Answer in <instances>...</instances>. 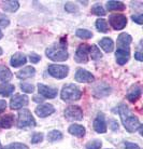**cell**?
<instances>
[{"instance_id":"cell-31","label":"cell","mask_w":143,"mask_h":149,"mask_svg":"<svg viewBox=\"0 0 143 149\" xmlns=\"http://www.w3.org/2000/svg\"><path fill=\"white\" fill-rule=\"evenodd\" d=\"M102 146V143L101 141H98V139H94L92 142H89L86 144V149H100Z\"/></svg>"},{"instance_id":"cell-11","label":"cell","mask_w":143,"mask_h":149,"mask_svg":"<svg viewBox=\"0 0 143 149\" xmlns=\"http://www.w3.org/2000/svg\"><path fill=\"white\" fill-rule=\"evenodd\" d=\"M74 79L77 80V82H82V83H89V82H93L95 80V77L93 76L89 71L85 70V69H82V68H79L74 74Z\"/></svg>"},{"instance_id":"cell-27","label":"cell","mask_w":143,"mask_h":149,"mask_svg":"<svg viewBox=\"0 0 143 149\" xmlns=\"http://www.w3.org/2000/svg\"><path fill=\"white\" fill-rule=\"evenodd\" d=\"M96 27H97V29L99 30L100 33H108V30H109L108 23H106V19H97V22H96Z\"/></svg>"},{"instance_id":"cell-40","label":"cell","mask_w":143,"mask_h":149,"mask_svg":"<svg viewBox=\"0 0 143 149\" xmlns=\"http://www.w3.org/2000/svg\"><path fill=\"white\" fill-rule=\"evenodd\" d=\"M135 58H136L137 61H139V62H142V61H143L142 53H141V52H136V53H135Z\"/></svg>"},{"instance_id":"cell-26","label":"cell","mask_w":143,"mask_h":149,"mask_svg":"<svg viewBox=\"0 0 143 149\" xmlns=\"http://www.w3.org/2000/svg\"><path fill=\"white\" fill-rule=\"evenodd\" d=\"M89 55H90V57H92V60L97 61L102 57V53L100 52L99 48H98L97 45H90V52H89Z\"/></svg>"},{"instance_id":"cell-29","label":"cell","mask_w":143,"mask_h":149,"mask_svg":"<svg viewBox=\"0 0 143 149\" xmlns=\"http://www.w3.org/2000/svg\"><path fill=\"white\" fill-rule=\"evenodd\" d=\"M92 13L95 15H98V16H104L106 15V10L102 8V6L99 3L95 4V6H93L92 8Z\"/></svg>"},{"instance_id":"cell-19","label":"cell","mask_w":143,"mask_h":149,"mask_svg":"<svg viewBox=\"0 0 143 149\" xmlns=\"http://www.w3.org/2000/svg\"><path fill=\"white\" fill-rule=\"evenodd\" d=\"M141 94H142L141 88L138 86H133V88H131V89L129 90V92L127 93V100H128L129 102L133 103V102H136L137 100L141 96Z\"/></svg>"},{"instance_id":"cell-17","label":"cell","mask_w":143,"mask_h":149,"mask_svg":"<svg viewBox=\"0 0 143 149\" xmlns=\"http://www.w3.org/2000/svg\"><path fill=\"white\" fill-rule=\"evenodd\" d=\"M36 74V69L31 66H26L22 69V70H19L16 76H17V78L19 79H27V78H31Z\"/></svg>"},{"instance_id":"cell-24","label":"cell","mask_w":143,"mask_h":149,"mask_svg":"<svg viewBox=\"0 0 143 149\" xmlns=\"http://www.w3.org/2000/svg\"><path fill=\"white\" fill-rule=\"evenodd\" d=\"M2 8H3L4 11H7V12H15V11H17V9L19 8V1H14V0H11V1H3Z\"/></svg>"},{"instance_id":"cell-28","label":"cell","mask_w":143,"mask_h":149,"mask_svg":"<svg viewBox=\"0 0 143 149\" xmlns=\"http://www.w3.org/2000/svg\"><path fill=\"white\" fill-rule=\"evenodd\" d=\"M77 37L81 38V39H89V38L93 37V33L88 29H83V28H80V29L77 30Z\"/></svg>"},{"instance_id":"cell-15","label":"cell","mask_w":143,"mask_h":149,"mask_svg":"<svg viewBox=\"0 0 143 149\" xmlns=\"http://www.w3.org/2000/svg\"><path fill=\"white\" fill-rule=\"evenodd\" d=\"M26 62H27V57L23 53H15L14 55L11 57V61H10L11 66L14 68L23 66L24 64H26Z\"/></svg>"},{"instance_id":"cell-30","label":"cell","mask_w":143,"mask_h":149,"mask_svg":"<svg viewBox=\"0 0 143 149\" xmlns=\"http://www.w3.org/2000/svg\"><path fill=\"white\" fill-rule=\"evenodd\" d=\"M2 149H28V146H26L25 144H22V143H11Z\"/></svg>"},{"instance_id":"cell-1","label":"cell","mask_w":143,"mask_h":149,"mask_svg":"<svg viewBox=\"0 0 143 149\" xmlns=\"http://www.w3.org/2000/svg\"><path fill=\"white\" fill-rule=\"evenodd\" d=\"M132 41L131 36L126 33H122L117 37V50L115 54L116 63L124 65L130 58V43Z\"/></svg>"},{"instance_id":"cell-12","label":"cell","mask_w":143,"mask_h":149,"mask_svg":"<svg viewBox=\"0 0 143 149\" xmlns=\"http://www.w3.org/2000/svg\"><path fill=\"white\" fill-rule=\"evenodd\" d=\"M38 91H39V94L45 98H55L57 96V93H58L57 89L48 86L45 84H42V83L38 84Z\"/></svg>"},{"instance_id":"cell-41","label":"cell","mask_w":143,"mask_h":149,"mask_svg":"<svg viewBox=\"0 0 143 149\" xmlns=\"http://www.w3.org/2000/svg\"><path fill=\"white\" fill-rule=\"evenodd\" d=\"M111 129H112L113 131L117 130V129H118V124L116 123V121L112 120V123H111Z\"/></svg>"},{"instance_id":"cell-34","label":"cell","mask_w":143,"mask_h":149,"mask_svg":"<svg viewBox=\"0 0 143 149\" xmlns=\"http://www.w3.org/2000/svg\"><path fill=\"white\" fill-rule=\"evenodd\" d=\"M42 139H43V134H42V133H36V134L32 136V138H31V143H32V144H38V143H40Z\"/></svg>"},{"instance_id":"cell-16","label":"cell","mask_w":143,"mask_h":149,"mask_svg":"<svg viewBox=\"0 0 143 149\" xmlns=\"http://www.w3.org/2000/svg\"><path fill=\"white\" fill-rule=\"evenodd\" d=\"M14 122H15V118L12 113L4 115L0 118V127L1 129H10L14 124Z\"/></svg>"},{"instance_id":"cell-18","label":"cell","mask_w":143,"mask_h":149,"mask_svg":"<svg viewBox=\"0 0 143 149\" xmlns=\"http://www.w3.org/2000/svg\"><path fill=\"white\" fill-rule=\"evenodd\" d=\"M68 132L71 135H74L77 137H83L85 135V127L83 125H80V124H72L69 127Z\"/></svg>"},{"instance_id":"cell-6","label":"cell","mask_w":143,"mask_h":149,"mask_svg":"<svg viewBox=\"0 0 143 149\" xmlns=\"http://www.w3.org/2000/svg\"><path fill=\"white\" fill-rule=\"evenodd\" d=\"M65 118L69 121H81L83 119V110L80 106L70 105L65 109Z\"/></svg>"},{"instance_id":"cell-13","label":"cell","mask_w":143,"mask_h":149,"mask_svg":"<svg viewBox=\"0 0 143 149\" xmlns=\"http://www.w3.org/2000/svg\"><path fill=\"white\" fill-rule=\"evenodd\" d=\"M35 111H36V115L38 117L45 118V117H48L50 115L54 113L55 112V108L51 104H43V105H39Z\"/></svg>"},{"instance_id":"cell-32","label":"cell","mask_w":143,"mask_h":149,"mask_svg":"<svg viewBox=\"0 0 143 149\" xmlns=\"http://www.w3.org/2000/svg\"><path fill=\"white\" fill-rule=\"evenodd\" d=\"M10 24V19L7 15L0 13V28H6L7 26H9Z\"/></svg>"},{"instance_id":"cell-14","label":"cell","mask_w":143,"mask_h":149,"mask_svg":"<svg viewBox=\"0 0 143 149\" xmlns=\"http://www.w3.org/2000/svg\"><path fill=\"white\" fill-rule=\"evenodd\" d=\"M94 130L97 133H106V123L103 113H98V116L94 120Z\"/></svg>"},{"instance_id":"cell-37","label":"cell","mask_w":143,"mask_h":149,"mask_svg":"<svg viewBox=\"0 0 143 149\" xmlns=\"http://www.w3.org/2000/svg\"><path fill=\"white\" fill-rule=\"evenodd\" d=\"M29 60L31 63L37 64L38 62L41 60V57H40V55H38V54H36V53H31V54L29 55Z\"/></svg>"},{"instance_id":"cell-20","label":"cell","mask_w":143,"mask_h":149,"mask_svg":"<svg viewBox=\"0 0 143 149\" xmlns=\"http://www.w3.org/2000/svg\"><path fill=\"white\" fill-rule=\"evenodd\" d=\"M99 45L101 47V48L104 50V52L106 53H110L113 51V49H114V42L113 40L111 39V38H102L101 40L99 41Z\"/></svg>"},{"instance_id":"cell-4","label":"cell","mask_w":143,"mask_h":149,"mask_svg":"<svg viewBox=\"0 0 143 149\" xmlns=\"http://www.w3.org/2000/svg\"><path fill=\"white\" fill-rule=\"evenodd\" d=\"M61 100L65 102H74L79 101L82 96V92L80 88L77 86L73 83H69L64 86L61 90Z\"/></svg>"},{"instance_id":"cell-33","label":"cell","mask_w":143,"mask_h":149,"mask_svg":"<svg viewBox=\"0 0 143 149\" xmlns=\"http://www.w3.org/2000/svg\"><path fill=\"white\" fill-rule=\"evenodd\" d=\"M21 89L26 93H32L35 91V86L30 83H21Z\"/></svg>"},{"instance_id":"cell-21","label":"cell","mask_w":143,"mask_h":149,"mask_svg":"<svg viewBox=\"0 0 143 149\" xmlns=\"http://www.w3.org/2000/svg\"><path fill=\"white\" fill-rule=\"evenodd\" d=\"M12 72L11 70L4 66V65H0V82H8L12 79Z\"/></svg>"},{"instance_id":"cell-3","label":"cell","mask_w":143,"mask_h":149,"mask_svg":"<svg viewBox=\"0 0 143 149\" xmlns=\"http://www.w3.org/2000/svg\"><path fill=\"white\" fill-rule=\"evenodd\" d=\"M45 54L50 60L54 61V62H65L69 57V54L67 52V43L64 41V39L58 45H55L46 49Z\"/></svg>"},{"instance_id":"cell-39","label":"cell","mask_w":143,"mask_h":149,"mask_svg":"<svg viewBox=\"0 0 143 149\" xmlns=\"http://www.w3.org/2000/svg\"><path fill=\"white\" fill-rule=\"evenodd\" d=\"M7 108V102L4 100H0V113L3 112Z\"/></svg>"},{"instance_id":"cell-10","label":"cell","mask_w":143,"mask_h":149,"mask_svg":"<svg viewBox=\"0 0 143 149\" xmlns=\"http://www.w3.org/2000/svg\"><path fill=\"white\" fill-rule=\"evenodd\" d=\"M29 103V98L27 95H23V94H15L14 96L11 98L10 101V107L14 110L23 108L24 106H27Z\"/></svg>"},{"instance_id":"cell-42","label":"cell","mask_w":143,"mask_h":149,"mask_svg":"<svg viewBox=\"0 0 143 149\" xmlns=\"http://www.w3.org/2000/svg\"><path fill=\"white\" fill-rule=\"evenodd\" d=\"M2 37H3V34H2V33H1V30H0V39H1Z\"/></svg>"},{"instance_id":"cell-35","label":"cell","mask_w":143,"mask_h":149,"mask_svg":"<svg viewBox=\"0 0 143 149\" xmlns=\"http://www.w3.org/2000/svg\"><path fill=\"white\" fill-rule=\"evenodd\" d=\"M65 9H66V11H68V12H77V7L74 3H72V2H68V3H66Z\"/></svg>"},{"instance_id":"cell-22","label":"cell","mask_w":143,"mask_h":149,"mask_svg":"<svg viewBox=\"0 0 143 149\" xmlns=\"http://www.w3.org/2000/svg\"><path fill=\"white\" fill-rule=\"evenodd\" d=\"M125 4L122 2V1H114V0H111V1H108L106 2V9L109 11H122L125 9Z\"/></svg>"},{"instance_id":"cell-5","label":"cell","mask_w":143,"mask_h":149,"mask_svg":"<svg viewBox=\"0 0 143 149\" xmlns=\"http://www.w3.org/2000/svg\"><path fill=\"white\" fill-rule=\"evenodd\" d=\"M17 127L19 129L28 127H36V120L32 117L31 112L28 109H23L19 113L17 118Z\"/></svg>"},{"instance_id":"cell-44","label":"cell","mask_w":143,"mask_h":149,"mask_svg":"<svg viewBox=\"0 0 143 149\" xmlns=\"http://www.w3.org/2000/svg\"><path fill=\"white\" fill-rule=\"evenodd\" d=\"M0 149H2V146H1V143H0Z\"/></svg>"},{"instance_id":"cell-7","label":"cell","mask_w":143,"mask_h":149,"mask_svg":"<svg viewBox=\"0 0 143 149\" xmlns=\"http://www.w3.org/2000/svg\"><path fill=\"white\" fill-rule=\"evenodd\" d=\"M90 52V45H80L74 54V61L79 64H86L89 58Z\"/></svg>"},{"instance_id":"cell-9","label":"cell","mask_w":143,"mask_h":149,"mask_svg":"<svg viewBox=\"0 0 143 149\" xmlns=\"http://www.w3.org/2000/svg\"><path fill=\"white\" fill-rule=\"evenodd\" d=\"M109 23L115 30H121L126 27L127 25V17L124 14L115 13L109 16Z\"/></svg>"},{"instance_id":"cell-23","label":"cell","mask_w":143,"mask_h":149,"mask_svg":"<svg viewBox=\"0 0 143 149\" xmlns=\"http://www.w3.org/2000/svg\"><path fill=\"white\" fill-rule=\"evenodd\" d=\"M15 86L13 84L10 83H3V84H0V95L1 96H10L13 92H14Z\"/></svg>"},{"instance_id":"cell-8","label":"cell","mask_w":143,"mask_h":149,"mask_svg":"<svg viewBox=\"0 0 143 149\" xmlns=\"http://www.w3.org/2000/svg\"><path fill=\"white\" fill-rule=\"evenodd\" d=\"M48 74L52 77L56 79H64L66 78L69 74V67L66 65H57V64H52L48 68Z\"/></svg>"},{"instance_id":"cell-25","label":"cell","mask_w":143,"mask_h":149,"mask_svg":"<svg viewBox=\"0 0 143 149\" xmlns=\"http://www.w3.org/2000/svg\"><path fill=\"white\" fill-rule=\"evenodd\" d=\"M62 137H64L62 133L60 131H57V130L51 131V132H48V141L51 143L57 142V141H61Z\"/></svg>"},{"instance_id":"cell-36","label":"cell","mask_w":143,"mask_h":149,"mask_svg":"<svg viewBox=\"0 0 143 149\" xmlns=\"http://www.w3.org/2000/svg\"><path fill=\"white\" fill-rule=\"evenodd\" d=\"M124 147L125 149H140V147L137 144L130 142H124Z\"/></svg>"},{"instance_id":"cell-43","label":"cell","mask_w":143,"mask_h":149,"mask_svg":"<svg viewBox=\"0 0 143 149\" xmlns=\"http://www.w3.org/2000/svg\"><path fill=\"white\" fill-rule=\"evenodd\" d=\"M1 54H2V49L0 48V55H1Z\"/></svg>"},{"instance_id":"cell-38","label":"cell","mask_w":143,"mask_h":149,"mask_svg":"<svg viewBox=\"0 0 143 149\" xmlns=\"http://www.w3.org/2000/svg\"><path fill=\"white\" fill-rule=\"evenodd\" d=\"M131 19H132V21L133 22H136V23H138V24H142L143 23V15L142 14H139V15H132L131 16Z\"/></svg>"},{"instance_id":"cell-2","label":"cell","mask_w":143,"mask_h":149,"mask_svg":"<svg viewBox=\"0 0 143 149\" xmlns=\"http://www.w3.org/2000/svg\"><path fill=\"white\" fill-rule=\"evenodd\" d=\"M118 113H120V117H121V120L124 124L125 129L128 131L129 133L136 132L141 127L139 119L135 115H132L130 109L126 105L121 104L118 106Z\"/></svg>"}]
</instances>
